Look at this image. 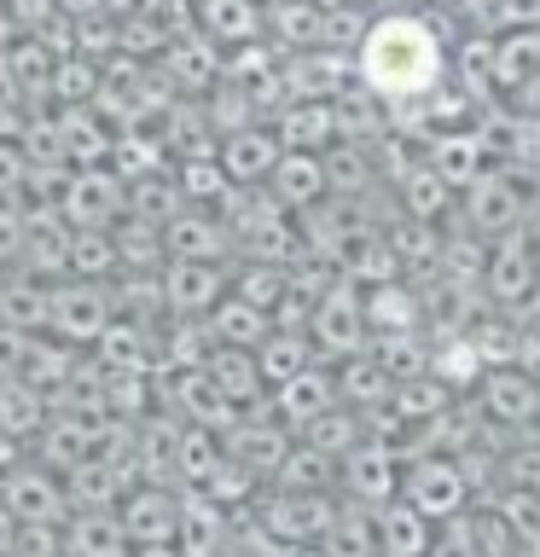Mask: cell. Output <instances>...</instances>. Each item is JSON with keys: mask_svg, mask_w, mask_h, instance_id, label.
I'll list each match as a JSON object with an SVG mask.
<instances>
[{"mask_svg": "<svg viewBox=\"0 0 540 557\" xmlns=\"http://www.w3.org/2000/svg\"><path fill=\"white\" fill-rule=\"evenodd\" d=\"M338 476H343V459H331V453H320L314 442H303V435L291 442L285 465L273 470L279 487H320V494H338Z\"/></svg>", "mask_w": 540, "mask_h": 557, "instance_id": "obj_35", "label": "cell"}, {"mask_svg": "<svg viewBox=\"0 0 540 557\" xmlns=\"http://www.w3.org/2000/svg\"><path fill=\"white\" fill-rule=\"evenodd\" d=\"M29 151H24V139H0V198H24V186H29Z\"/></svg>", "mask_w": 540, "mask_h": 557, "instance_id": "obj_45", "label": "cell"}, {"mask_svg": "<svg viewBox=\"0 0 540 557\" xmlns=\"http://www.w3.org/2000/svg\"><path fill=\"white\" fill-rule=\"evenodd\" d=\"M308 343H314V355H320V360H343V355L372 348V320H366V296H360L355 278H338V285L314 302Z\"/></svg>", "mask_w": 540, "mask_h": 557, "instance_id": "obj_5", "label": "cell"}, {"mask_svg": "<svg viewBox=\"0 0 540 557\" xmlns=\"http://www.w3.org/2000/svg\"><path fill=\"white\" fill-rule=\"evenodd\" d=\"M216 157H221V169L233 174L238 186H261L273 174V163L285 157V139H279L273 128H261V122H244V128L221 134Z\"/></svg>", "mask_w": 540, "mask_h": 557, "instance_id": "obj_16", "label": "cell"}, {"mask_svg": "<svg viewBox=\"0 0 540 557\" xmlns=\"http://www.w3.org/2000/svg\"><path fill=\"white\" fill-rule=\"evenodd\" d=\"M12 557H24V552H12Z\"/></svg>", "mask_w": 540, "mask_h": 557, "instance_id": "obj_53", "label": "cell"}, {"mask_svg": "<svg viewBox=\"0 0 540 557\" xmlns=\"http://www.w3.org/2000/svg\"><path fill=\"white\" fill-rule=\"evenodd\" d=\"M338 372H331V360H314V366H303L296 377H285L279 389L268 395V412L273 418H285L291 430H303L308 418H320L326 407H338Z\"/></svg>", "mask_w": 540, "mask_h": 557, "instance_id": "obj_15", "label": "cell"}, {"mask_svg": "<svg viewBox=\"0 0 540 557\" xmlns=\"http://www.w3.org/2000/svg\"><path fill=\"white\" fill-rule=\"evenodd\" d=\"M401 499L418 505L430 522H442L465 505H477V487H470L459 453H413L407 470H401Z\"/></svg>", "mask_w": 540, "mask_h": 557, "instance_id": "obj_4", "label": "cell"}, {"mask_svg": "<svg viewBox=\"0 0 540 557\" xmlns=\"http://www.w3.org/2000/svg\"><path fill=\"white\" fill-rule=\"evenodd\" d=\"M111 320H116V302H111V285H105V278H82V273L52 278V296H47V331L52 337L94 348Z\"/></svg>", "mask_w": 540, "mask_h": 557, "instance_id": "obj_2", "label": "cell"}, {"mask_svg": "<svg viewBox=\"0 0 540 557\" xmlns=\"http://www.w3.org/2000/svg\"><path fill=\"white\" fill-rule=\"evenodd\" d=\"M326 174H331V191H338V198H360L366 186H378L372 146H366V139H331L326 146Z\"/></svg>", "mask_w": 540, "mask_h": 557, "instance_id": "obj_36", "label": "cell"}, {"mask_svg": "<svg viewBox=\"0 0 540 557\" xmlns=\"http://www.w3.org/2000/svg\"><path fill=\"white\" fill-rule=\"evenodd\" d=\"M540 285V233H529V221L494 238L488 250V273H482V296L500 313H512L529 302V290Z\"/></svg>", "mask_w": 540, "mask_h": 557, "instance_id": "obj_6", "label": "cell"}, {"mask_svg": "<svg viewBox=\"0 0 540 557\" xmlns=\"http://www.w3.org/2000/svg\"><path fill=\"white\" fill-rule=\"evenodd\" d=\"M70 534V557H128V529H122L116 505H94V511H70L64 522Z\"/></svg>", "mask_w": 540, "mask_h": 557, "instance_id": "obj_26", "label": "cell"}, {"mask_svg": "<svg viewBox=\"0 0 540 557\" xmlns=\"http://www.w3.org/2000/svg\"><path fill=\"white\" fill-rule=\"evenodd\" d=\"M157 278H163V308L169 313H209L226 290H233V268H221V261H192V256H169Z\"/></svg>", "mask_w": 540, "mask_h": 557, "instance_id": "obj_14", "label": "cell"}, {"mask_svg": "<svg viewBox=\"0 0 540 557\" xmlns=\"http://www.w3.org/2000/svg\"><path fill=\"white\" fill-rule=\"evenodd\" d=\"M24 244H29V209L17 198H0V268L24 261Z\"/></svg>", "mask_w": 540, "mask_h": 557, "instance_id": "obj_43", "label": "cell"}, {"mask_svg": "<svg viewBox=\"0 0 540 557\" xmlns=\"http://www.w3.org/2000/svg\"><path fill=\"white\" fill-rule=\"evenodd\" d=\"M47 296H52V278H41V273L0 278V325L47 331Z\"/></svg>", "mask_w": 540, "mask_h": 557, "instance_id": "obj_34", "label": "cell"}, {"mask_svg": "<svg viewBox=\"0 0 540 557\" xmlns=\"http://www.w3.org/2000/svg\"><path fill=\"white\" fill-rule=\"evenodd\" d=\"M221 430L209 424H181V447H174V482L181 487H204L221 465Z\"/></svg>", "mask_w": 540, "mask_h": 557, "instance_id": "obj_37", "label": "cell"}, {"mask_svg": "<svg viewBox=\"0 0 540 557\" xmlns=\"http://www.w3.org/2000/svg\"><path fill=\"white\" fill-rule=\"evenodd\" d=\"M500 476L517 482V487H540V442L505 447V453H500Z\"/></svg>", "mask_w": 540, "mask_h": 557, "instance_id": "obj_46", "label": "cell"}, {"mask_svg": "<svg viewBox=\"0 0 540 557\" xmlns=\"http://www.w3.org/2000/svg\"><path fill=\"white\" fill-rule=\"evenodd\" d=\"M477 407L488 412V424L494 430H535L540 424V383L523 372L517 360H500V366H488L477 389Z\"/></svg>", "mask_w": 540, "mask_h": 557, "instance_id": "obj_11", "label": "cell"}, {"mask_svg": "<svg viewBox=\"0 0 540 557\" xmlns=\"http://www.w3.org/2000/svg\"><path fill=\"white\" fill-rule=\"evenodd\" d=\"M273 191L279 203L285 209H296V215H303V209H314L320 198H331V174H326V151H285L273 163V174L268 181H261Z\"/></svg>", "mask_w": 540, "mask_h": 557, "instance_id": "obj_17", "label": "cell"}, {"mask_svg": "<svg viewBox=\"0 0 540 557\" xmlns=\"http://www.w3.org/2000/svg\"><path fill=\"white\" fill-rule=\"evenodd\" d=\"M529 226L540 233V181H535V191H529Z\"/></svg>", "mask_w": 540, "mask_h": 557, "instance_id": "obj_52", "label": "cell"}, {"mask_svg": "<svg viewBox=\"0 0 540 557\" xmlns=\"http://www.w3.org/2000/svg\"><path fill=\"white\" fill-rule=\"evenodd\" d=\"M128 557H186L174 540H146V546H128Z\"/></svg>", "mask_w": 540, "mask_h": 557, "instance_id": "obj_50", "label": "cell"}, {"mask_svg": "<svg viewBox=\"0 0 540 557\" xmlns=\"http://www.w3.org/2000/svg\"><path fill=\"white\" fill-rule=\"evenodd\" d=\"M435 540V522L407 499H383L378 505V557H425Z\"/></svg>", "mask_w": 540, "mask_h": 557, "instance_id": "obj_24", "label": "cell"}, {"mask_svg": "<svg viewBox=\"0 0 540 557\" xmlns=\"http://www.w3.org/2000/svg\"><path fill=\"white\" fill-rule=\"evenodd\" d=\"M186 209V198H181V181H174V169H146V174H134L128 181V215H146V221H157L163 226L169 215H181Z\"/></svg>", "mask_w": 540, "mask_h": 557, "instance_id": "obj_39", "label": "cell"}, {"mask_svg": "<svg viewBox=\"0 0 540 557\" xmlns=\"http://www.w3.org/2000/svg\"><path fill=\"white\" fill-rule=\"evenodd\" d=\"M425 157L447 174L453 186H470L477 174L488 169V139H477L470 128H453V134H430L425 139Z\"/></svg>", "mask_w": 540, "mask_h": 557, "instance_id": "obj_32", "label": "cell"}, {"mask_svg": "<svg viewBox=\"0 0 540 557\" xmlns=\"http://www.w3.org/2000/svg\"><path fill=\"white\" fill-rule=\"evenodd\" d=\"M181 511H186V487L157 482V476H134L116 499V517H122V529H128L134 546H146V540H174L181 534Z\"/></svg>", "mask_w": 540, "mask_h": 557, "instance_id": "obj_8", "label": "cell"}, {"mask_svg": "<svg viewBox=\"0 0 540 557\" xmlns=\"http://www.w3.org/2000/svg\"><path fill=\"white\" fill-rule=\"evenodd\" d=\"M366 320H372V337H390V331H425V296L401 278H383V285H366Z\"/></svg>", "mask_w": 540, "mask_h": 557, "instance_id": "obj_22", "label": "cell"}, {"mask_svg": "<svg viewBox=\"0 0 540 557\" xmlns=\"http://www.w3.org/2000/svg\"><path fill=\"white\" fill-rule=\"evenodd\" d=\"M291 442H296V430L285 424V418H256V407H250V412H238L233 424L221 430V447L233 453L238 465H250L261 482H273V470L285 465Z\"/></svg>", "mask_w": 540, "mask_h": 557, "instance_id": "obj_13", "label": "cell"}, {"mask_svg": "<svg viewBox=\"0 0 540 557\" xmlns=\"http://www.w3.org/2000/svg\"><path fill=\"white\" fill-rule=\"evenodd\" d=\"M459 221L482 238H500V233H512V226L529 221V191H523L517 174L482 169L470 186H459Z\"/></svg>", "mask_w": 540, "mask_h": 557, "instance_id": "obj_7", "label": "cell"}, {"mask_svg": "<svg viewBox=\"0 0 540 557\" xmlns=\"http://www.w3.org/2000/svg\"><path fill=\"white\" fill-rule=\"evenodd\" d=\"M122 209H128V181L111 163H87L70 169L59 186V215L70 226H111Z\"/></svg>", "mask_w": 540, "mask_h": 557, "instance_id": "obj_10", "label": "cell"}, {"mask_svg": "<svg viewBox=\"0 0 540 557\" xmlns=\"http://www.w3.org/2000/svg\"><path fill=\"white\" fill-rule=\"evenodd\" d=\"M331 372H338V395L348 400V407H360V412H372V407H383V400L395 395V372L372 355V348L331 360Z\"/></svg>", "mask_w": 540, "mask_h": 557, "instance_id": "obj_25", "label": "cell"}, {"mask_svg": "<svg viewBox=\"0 0 540 557\" xmlns=\"http://www.w3.org/2000/svg\"><path fill=\"white\" fill-rule=\"evenodd\" d=\"M338 494H320V487H279L268 482L256 494V517L279 546H308V540H326L331 517H338Z\"/></svg>", "mask_w": 540, "mask_h": 557, "instance_id": "obj_3", "label": "cell"}, {"mask_svg": "<svg viewBox=\"0 0 540 557\" xmlns=\"http://www.w3.org/2000/svg\"><path fill=\"white\" fill-rule=\"evenodd\" d=\"M226 540H233V511L221 499H209L204 487H186V511H181V534L174 546L186 557H216Z\"/></svg>", "mask_w": 540, "mask_h": 557, "instance_id": "obj_21", "label": "cell"}, {"mask_svg": "<svg viewBox=\"0 0 540 557\" xmlns=\"http://www.w3.org/2000/svg\"><path fill=\"white\" fill-rule=\"evenodd\" d=\"M17 552L24 557H70L64 522H24V529H17Z\"/></svg>", "mask_w": 540, "mask_h": 557, "instance_id": "obj_44", "label": "cell"}, {"mask_svg": "<svg viewBox=\"0 0 540 557\" xmlns=\"http://www.w3.org/2000/svg\"><path fill=\"white\" fill-rule=\"evenodd\" d=\"M29 337H35V331H24V325H0V377H17V372H24Z\"/></svg>", "mask_w": 540, "mask_h": 557, "instance_id": "obj_47", "label": "cell"}, {"mask_svg": "<svg viewBox=\"0 0 540 557\" xmlns=\"http://www.w3.org/2000/svg\"><path fill=\"white\" fill-rule=\"evenodd\" d=\"M209 377H216V389L233 400V407H261L268 400V377H261V355L256 348H238V343H216V355L204 360Z\"/></svg>", "mask_w": 540, "mask_h": 557, "instance_id": "obj_20", "label": "cell"}, {"mask_svg": "<svg viewBox=\"0 0 540 557\" xmlns=\"http://www.w3.org/2000/svg\"><path fill=\"white\" fill-rule=\"evenodd\" d=\"M355 70L378 104H425L430 94H442L447 52H442V35L418 24V17H378L360 41Z\"/></svg>", "mask_w": 540, "mask_h": 557, "instance_id": "obj_1", "label": "cell"}, {"mask_svg": "<svg viewBox=\"0 0 540 557\" xmlns=\"http://www.w3.org/2000/svg\"><path fill=\"white\" fill-rule=\"evenodd\" d=\"M52 418L47 389H35L29 377H0V430H12L17 442H35Z\"/></svg>", "mask_w": 540, "mask_h": 557, "instance_id": "obj_30", "label": "cell"}, {"mask_svg": "<svg viewBox=\"0 0 540 557\" xmlns=\"http://www.w3.org/2000/svg\"><path fill=\"white\" fill-rule=\"evenodd\" d=\"M87 360V348H76V343H64V337H52V331H35L29 337V355H24V372L17 377H29L35 389H59V383L76 372V366Z\"/></svg>", "mask_w": 540, "mask_h": 557, "instance_id": "obj_33", "label": "cell"}, {"mask_svg": "<svg viewBox=\"0 0 540 557\" xmlns=\"http://www.w3.org/2000/svg\"><path fill=\"white\" fill-rule=\"evenodd\" d=\"M163 244L169 256H192V261H221L226 250H233V226H226V215H216V209H181V215L163 221Z\"/></svg>", "mask_w": 540, "mask_h": 557, "instance_id": "obj_18", "label": "cell"}, {"mask_svg": "<svg viewBox=\"0 0 540 557\" xmlns=\"http://www.w3.org/2000/svg\"><path fill=\"white\" fill-rule=\"evenodd\" d=\"M17 529H24V522H17L7 505H0V557H12V552H17Z\"/></svg>", "mask_w": 540, "mask_h": 557, "instance_id": "obj_48", "label": "cell"}, {"mask_svg": "<svg viewBox=\"0 0 540 557\" xmlns=\"http://www.w3.org/2000/svg\"><path fill=\"white\" fill-rule=\"evenodd\" d=\"M174 181H181V198L192 209H216V215H226L238 198V181L221 169V157L216 151H204V157H174Z\"/></svg>", "mask_w": 540, "mask_h": 557, "instance_id": "obj_23", "label": "cell"}, {"mask_svg": "<svg viewBox=\"0 0 540 557\" xmlns=\"http://www.w3.org/2000/svg\"><path fill=\"white\" fill-rule=\"evenodd\" d=\"M303 442H314L320 453H331V459H343L348 447H360L366 442V412L360 407H348V400H338V407H326L320 418H308L303 430Z\"/></svg>", "mask_w": 540, "mask_h": 557, "instance_id": "obj_38", "label": "cell"}, {"mask_svg": "<svg viewBox=\"0 0 540 557\" xmlns=\"http://www.w3.org/2000/svg\"><path fill=\"white\" fill-rule=\"evenodd\" d=\"M209 331H216V343H238V348H261L273 337V313L256 308L250 296L226 290L216 308H209Z\"/></svg>", "mask_w": 540, "mask_h": 557, "instance_id": "obj_28", "label": "cell"}, {"mask_svg": "<svg viewBox=\"0 0 540 557\" xmlns=\"http://www.w3.org/2000/svg\"><path fill=\"white\" fill-rule=\"evenodd\" d=\"M233 290L250 296L256 308H279L291 296V261H268V256H244L233 268Z\"/></svg>", "mask_w": 540, "mask_h": 557, "instance_id": "obj_40", "label": "cell"}, {"mask_svg": "<svg viewBox=\"0 0 540 557\" xmlns=\"http://www.w3.org/2000/svg\"><path fill=\"white\" fill-rule=\"evenodd\" d=\"M401 470H407V453L366 435L360 447L343 453V476H338V494L343 499H360V505H383L401 494Z\"/></svg>", "mask_w": 540, "mask_h": 557, "instance_id": "obj_12", "label": "cell"}, {"mask_svg": "<svg viewBox=\"0 0 540 557\" xmlns=\"http://www.w3.org/2000/svg\"><path fill=\"white\" fill-rule=\"evenodd\" d=\"M273 134L285 139V151H326L338 139V104L331 99H296L285 116L273 122Z\"/></svg>", "mask_w": 540, "mask_h": 557, "instance_id": "obj_27", "label": "cell"}, {"mask_svg": "<svg viewBox=\"0 0 540 557\" xmlns=\"http://www.w3.org/2000/svg\"><path fill=\"white\" fill-rule=\"evenodd\" d=\"M256 355H261V377H268V395H273L285 377L303 372V366L320 360V355H314V343H308V331H285V325H273V337L261 343Z\"/></svg>", "mask_w": 540, "mask_h": 557, "instance_id": "obj_41", "label": "cell"}, {"mask_svg": "<svg viewBox=\"0 0 540 557\" xmlns=\"http://www.w3.org/2000/svg\"><path fill=\"white\" fill-rule=\"evenodd\" d=\"M453 400H459V389L442 377V372H413V377H395V395H390V407L407 418V424H430V418H442Z\"/></svg>", "mask_w": 540, "mask_h": 557, "instance_id": "obj_29", "label": "cell"}, {"mask_svg": "<svg viewBox=\"0 0 540 557\" xmlns=\"http://www.w3.org/2000/svg\"><path fill=\"white\" fill-rule=\"evenodd\" d=\"M395 203H401V215H418V221H442L447 209L459 203V186H453L447 174L430 163V157H413V163L395 174Z\"/></svg>", "mask_w": 540, "mask_h": 557, "instance_id": "obj_19", "label": "cell"}, {"mask_svg": "<svg viewBox=\"0 0 540 557\" xmlns=\"http://www.w3.org/2000/svg\"><path fill=\"white\" fill-rule=\"evenodd\" d=\"M279 557H331L320 540H308V546H279Z\"/></svg>", "mask_w": 540, "mask_h": 557, "instance_id": "obj_51", "label": "cell"}, {"mask_svg": "<svg viewBox=\"0 0 540 557\" xmlns=\"http://www.w3.org/2000/svg\"><path fill=\"white\" fill-rule=\"evenodd\" d=\"M116 268H122V250H116L111 226H70V273L111 278Z\"/></svg>", "mask_w": 540, "mask_h": 557, "instance_id": "obj_42", "label": "cell"}, {"mask_svg": "<svg viewBox=\"0 0 540 557\" xmlns=\"http://www.w3.org/2000/svg\"><path fill=\"white\" fill-rule=\"evenodd\" d=\"M17 459H24V442H17L12 430H0V476H7V470H12Z\"/></svg>", "mask_w": 540, "mask_h": 557, "instance_id": "obj_49", "label": "cell"}, {"mask_svg": "<svg viewBox=\"0 0 540 557\" xmlns=\"http://www.w3.org/2000/svg\"><path fill=\"white\" fill-rule=\"evenodd\" d=\"M0 505L17 517V522H70V487H64V470H52L41 459H17L7 476H0Z\"/></svg>", "mask_w": 540, "mask_h": 557, "instance_id": "obj_9", "label": "cell"}, {"mask_svg": "<svg viewBox=\"0 0 540 557\" xmlns=\"http://www.w3.org/2000/svg\"><path fill=\"white\" fill-rule=\"evenodd\" d=\"M320 546H326L331 557H378V505L343 499Z\"/></svg>", "mask_w": 540, "mask_h": 557, "instance_id": "obj_31", "label": "cell"}]
</instances>
